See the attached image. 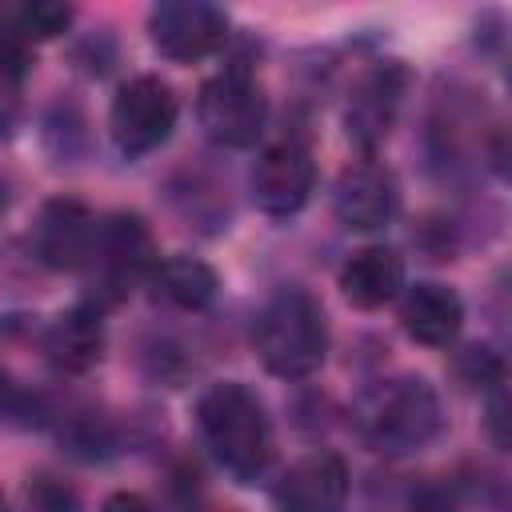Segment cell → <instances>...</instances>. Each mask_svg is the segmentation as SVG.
<instances>
[{
	"label": "cell",
	"mask_w": 512,
	"mask_h": 512,
	"mask_svg": "<svg viewBox=\"0 0 512 512\" xmlns=\"http://www.w3.org/2000/svg\"><path fill=\"white\" fill-rule=\"evenodd\" d=\"M200 432L212 448V456L236 476V480H256L276 452L272 440V420L264 400L240 384V380H220L212 384L200 404H196Z\"/></svg>",
	"instance_id": "obj_1"
},
{
	"label": "cell",
	"mask_w": 512,
	"mask_h": 512,
	"mask_svg": "<svg viewBox=\"0 0 512 512\" xmlns=\"http://www.w3.org/2000/svg\"><path fill=\"white\" fill-rule=\"evenodd\" d=\"M252 344L272 376L304 380L328 356V316L312 292L284 288L260 308L252 324Z\"/></svg>",
	"instance_id": "obj_2"
},
{
	"label": "cell",
	"mask_w": 512,
	"mask_h": 512,
	"mask_svg": "<svg viewBox=\"0 0 512 512\" xmlns=\"http://www.w3.org/2000/svg\"><path fill=\"white\" fill-rule=\"evenodd\" d=\"M440 424H444L440 396L420 376H400L380 384L360 408V432L384 456H408L432 444Z\"/></svg>",
	"instance_id": "obj_3"
},
{
	"label": "cell",
	"mask_w": 512,
	"mask_h": 512,
	"mask_svg": "<svg viewBox=\"0 0 512 512\" xmlns=\"http://www.w3.org/2000/svg\"><path fill=\"white\" fill-rule=\"evenodd\" d=\"M200 128L224 148H252L268 124V96L248 68H224L200 84Z\"/></svg>",
	"instance_id": "obj_4"
},
{
	"label": "cell",
	"mask_w": 512,
	"mask_h": 512,
	"mask_svg": "<svg viewBox=\"0 0 512 512\" xmlns=\"http://www.w3.org/2000/svg\"><path fill=\"white\" fill-rule=\"evenodd\" d=\"M108 128H112V144L128 160L156 152L176 128L172 88L156 76H136V80L120 84V92L112 100V112H108Z\"/></svg>",
	"instance_id": "obj_5"
},
{
	"label": "cell",
	"mask_w": 512,
	"mask_h": 512,
	"mask_svg": "<svg viewBox=\"0 0 512 512\" xmlns=\"http://www.w3.org/2000/svg\"><path fill=\"white\" fill-rule=\"evenodd\" d=\"M148 32L168 60L196 64L228 40V16L204 0H164L148 12Z\"/></svg>",
	"instance_id": "obj_6"
},
{
	"label": "cell",
	"mask_w": 512,
	"mask_h": 512,
	"mask_svg": "<svg viewBox=\"0 0 512 512\" xmlns=\"http://www.w3.org/2000/svg\"><path fill=\"white\" fill-rule=\"evenodd\" d=\"M404 88H408V72L400 60H380L352 84L348 104H344V128L356 148L372 152L388 140L400 100H404Z\"/></svg>",
	"instance_id": "obj_7"
},
{
	"label": "cell",
	"mask_w": 512,
	"mask_h": 512,
	"mask_svg": "<svg viewBox=\"0 0 512 512\" xmlns=\"http://www.w3.org/2000/svg\"><path fill=\"white\" fill-rule=\"evenodd\" d=\"M316 184L312 148L296 136L268 144L252 164V196L268 216H292L308 204Z\"/></svg>",
	"instance_id": "obj_8"
},
{
	"label": "cell",
	"mask_w": 512,
	"mask_h": 512,
	"mask_svg": "<svg viewBox=\"0 0 512 512\" xmlns=\"http://www.w3.org/2000/svg\"><path fill=\"white\" fill-rule=\"evenodd\" d=\"M96 236H100L96 216L80 200L56 196L40 208V216L32 224V252L40 264H48L56 272H72L96 256Z\"/></svg>",
	"instance_id": "obj_9"
},
{
	"label": "cell",
	"mask_w": 512,
	"mask_h": 512,
	"mask_svg": "<svg viewBox=\"0 0 512 512\" xmlns=\"http://www.w3.org/2000/svg\"><path fill=\"white\" fill-rule=\"evenodd\" d=\"M332 208L340 216V224L348 228H380L396 216L400 208V184L396 176L376 164V160H360V164H348L332 188Z\"/></svg>",
	"instance_id": "obj_10"
},
{
	"label": "cell",
	"mask_w": 512,
	"mask_h": 512,
	"mask_svg": "<svg viewBox=\"0 0 512 512\" xmlns=\"http://www.w3.org/2000/svg\"><path fill=\"white\" fill-rule=\"evenodd\" d=\"M344 500L348 468L336 452H308L276 484L280 512H344Z\"/></svg>",
	"instance_id": "obj_11"
},
{
	"label": "cell",
	"mask_w": 512,
	"mask_h": 512,
	"mask_svg": "<svg viewBox=\"0 0 512 512\" xmlns=\"http://www.w3.org/2000/svg\"><path fill=\"white\" fill-rule=\"evenodd\" d=\"M100 260V272H104V284L124 292L132 280H140L144 272H152L160 264L156 256V240L148 232V224L136 216V212H116L100 224V236H96V256Z\"/></svg>",
	"instance_id": "obj_12"
},
{
	"label": "cell",
	"mask_w": 512,
	"mask_h": 512,
	"mask_svg": "<svg viewBox=\"0 0 512 512\" xmlns=\"http://www.w3.org/2000/svg\"><path fill=\"white\" fill-rule=\"evenodd\" d=\"M400 288H404V260L388 244L356 248L340 268V292L352 308H364V312L384 308L388 300H396Z\"/></svg>",
	"instance_id": "obj_13"
},
{
	"label": "cell",
	"mask_w": 512,
	"mask_h": 512,
	"mask_svg": "<svg viewBox=\"0 0 512 512\" xmlns=\"http://www.w3.org/2000/svg\"><path fill=\"white\" fill-rule=\"evenodd\" d=\"M404 332L424 348H448L464 324V304L448 284H416L400 304Z\"/></svg>",
	"instance_id": "obj_14"
},
{
	"label": "cell",
	"mask_w": 512,
	"mask_h": 512,
	"mask_svg": "<svg viewBox=\"0 0 512 512\" xmlns=\"http://www.w3.org/2000/svg\"><path fill=\"white\" fill-rule=\"evenodd\" d=\"M40 344H44V356L60 372H88L104 356V320H100L96 308L76 304V308L60 312L44 328V340Z\"/></svg>",
	"instance_id": "obj_15"
},
{
	"label": "cell",
	"mask_w": 512,
	"mask_h": 512,
	"mask_svg": "<svg viewBox=\"0 0 512 512\" xmlns=\"http://www.w3.org/2000/svg\"><path fill=\"white\" fill-rule=\"evenodd\" d=\"M152 284L156 292L176 304V308H188V312H200L216 300V288H220V276L212 264L196 260V256H168L152 268Z\"/></svg>",
	"instance_id": "obj_16"
},
{
	"label": "cell",
	"mask_w": 512,
	"mask_h": 512,
	"mask_svg": "<svg viewBox=\"0 0 512 512\" xmlns=\"http://www.w3.org/2000/svg\"><path fill=\"white\" fill-rule=\"evenodd\" d=\"M72 4H48V0H40V4H20V8H12L0 24L8 28V32H16L24 44L28 40H52V36H60L68 24H72Z\"/></svg>",
	"instance_id": "obj_17"
},
{
	"label": "cell",
	"mask_w": 512,
	"mask_h": 512,
	"mask_svg": "<svg viewBox=\"0 0 512 512\" xmlns=\"http://www.w3.org/2000/svg\"><path fill=\"white\" fill-rule=\"evenodd\" d=\"M460 372H464L468 384H480V388H500V384H504V364H500V356H496L492 348H480V344L460 356Z\"/></svg>",
	"instance_id": "obj_18"
},
{
	"label": "cell",
	"mask_w": 512,
	"mask_h": 512,
	"mask_svg": "<svg viewBox=\"0 0 512 512\" xmlns=\"http://www.w3.org/2000/svg\"><path fill=\"white\" fill-rule=\"evenodd\" d=\"M28 500H32L36 512H76V496H72L64 484L48 480V476H36V480H32Z\"/></svg>",
	"instance_id": "obj_19"
},
{
	"label": "cell",
	"mask_w": 512,
	"mask_h": 512,
	"mask_svg": "<svg viewBox=\"0 0 512 512\" xmlns=\"http://www.w3.org/2000/svg\"><path fill=\"white\" fill-rule=\"evenodd\" d=\"M408 508L412 512H456V492L448 484L432 480V484H424V488L412 492V504Z\"/></svg>",
	"instance_id": "obj_20"
},
{
	"label": "cell",
	"mask_w": 512,
	"mask_h": 512,
	"mask_svg": "<svg viewBox=\"0 0 512 512\" xmlns=\"http://www.w3.org/2000/svg\"><path fill=\"white\" fill-rule=\"evenodd\" d=\"M504 420H508V404H504V388H496V392H492V404H488V436H492L496 448H508Z\"/></svg>",
	"instance_id": "obj_21"
},
{
	"label": "cell",
	"mask_w": 512,
	"mask_h": 512,
	"mask_svg": "<svg viewBox=\"0 0 512 512\" xmlns=\"http://www.w3.org/2000/svg\"><path fill=\"white\" fill-rule=\"evenodd\" d=\"M100 512H156L140 492H112Z\"/></svg>",
	"instance_id": "obj_22"
},
{
	"label": "cell",
	"mask_w": 512,
	"mask_h": 512,
	"mask_svg": "<svg viewBox=\"0 0 512 512\" xmlns=\"http://www.w3.org/2000/svg\"><path fill=\"white\" fill-rule=\"evenodd\" d=\"M12 400H16V392H12V384H8V376L0 372V416L12 408Z\"/></svg>",
	"instance_id": "obj_23"
},
{
	"label": "cell",
	"mask_w": 512,
	"mask_h": 512,
	"mask_svg": "<svg viewBox=\"0 0 512 512\" xmlns=\"http://www.w3.org/2000/svg\"><path fill=\"white\" fill-rule=\"evenodd\" d=\"M12 116H16L12 100H0V136H8V128H12Z\"/></svg>",
	"instance_id": "obj_24"
},
{
	"label": "cell",
	"mask_w": 512,
	"mask_h": 512,
	"mask_svg": "<svg viewBox=\"0 0 512 512\" xmlns=\"http://www.w3.org/2000/svg\"><path fill=\"white\" fill-rule=\"evenodd\" d=\"M0 512H8V500H4V492H0Z\"/></svg>",
	"instance_id": "obj_25"
},
{
	"label": "cell",
	"mask_w": 512,
	"mask_h": 512,
	"mask_svg": "<svg viewBox=\"0 0 512 512\" xmlns=\"http://www.w3.org/2000/svg\"><path fill=\"white\" fill-rule=\"evenodd\" d=\"M0 204H4V184H0Z\"/></svg>",
	"instance_id": "obj_26"
}]
</instances>
